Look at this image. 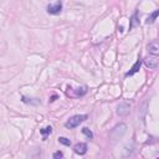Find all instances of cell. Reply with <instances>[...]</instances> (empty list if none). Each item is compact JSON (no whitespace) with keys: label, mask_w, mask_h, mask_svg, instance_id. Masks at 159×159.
Listing matches in <instances>:
<instances>
[{"label":"cell","mask_w":159,"mask_h":159,"mask_svg":"<svg viewBox=\"0 0 159 159\" xmlns=\"http://www.w3.org/2000/svg\"><path fill=\"white\" fill-rule=\"evenodd\" d=\"M73 152L78 155H84L87 153V144L86 143H77L73 147Z\"/></svg>","instance_id":"52a82bcc"},{"label":"cell","mask_w":159,"mask_h":159,"mask_svg":"<svg viewBox=\"0 0 159 159\" xmlns=\"http://www.w3.org/2000/svg\"><path fill=\"white\" fill-rule=\"evenodd\" d=\"M137 16H138V14H137V12L132 16V22H130V25H129V29H132V27H134V26H137V25L139 24V21L137 20Z\"/></svg>","instance_id":"4fadbf2b"},{"label":"cell","mask_w":159,"mask_h":159,"mask_svg":"<svg viewBox=\"0 0 159 159\" xmlns=\"http://www.w3.org/2000/svg\"><path fill=\"white\" fill-rule=\"evenodd\" d=\"M158 15H159V10H155L150 16H148V19H147V24H153V22L155 21V19L158 17Z\"/></svg>","instance_id":"8fae6325"},{"label":"cell","mask_w":159,"mask_h":159,"mask_svg":"<svg viewBox=\"0 0 159 159\" xmlns=\"http://www.w3.org/2000/svg\"><path fill=\"white\" fill-rule=\"evenodd\" d=\"M125 132H127V124H125V123H119V124H117V125L113 127V129H112L111 133H109V138H111L113 142H116V140H118L119 138H122V135H123Z\"/></svg>","instance_id":"7a4b0ae2"},{"label":"cell","mask_w":159,"mask_h":159,"mask_svg":"<svg viewBox=\"0 0 159 159\" xmlns=\"http://www.w3.org/2000/svg\"><path fill=\"white\" fill-rule=\"evenodd\" d=\"M87 92V87L86 86H82V87H78L77 89H75V93L72 96H76V97H81V96H84Z\"/></svg>","instance_id":"9c48e42d"},{"label":"cell","mask_w":159,"mask_h":159,"mask_svg":"<svg viewBox=\"0 0 159 159\" xmlns=\"http://www.w3.org/2000/svg\"><path fill=\"white\" fill-rule=\"evenodd\" d=\"M140 66H142V60L138 57V60L135 61V63H134V65L130 67V70L125 73V77H128V76H133L134 73H137V72L140 70Z\"/></svg>","instance_id":"ba28073f"},{"label":"cell","mask_w":159,"mask_h":159,"mask_svg":"<svg viewBox=\"0 0 159 159\" xmlns=\"http://www.w3.org/2000/svg\"><path fill=\"white\" fill-rule=\"evenodd\" d=\"M143 61H144V65L150 70H155L158 67V57L157 56H152L150 55V56L145 57Z\"/></svg>","instance_id":"5b68a950"},{"label":"cell","mask_w":159,"mask_h":159,"mask_svg":"<svg viewBox=\"0 0 159 159\" xmlns=\"http://www.w3.org/2000/svg\"><path fill=\"white\" fill-rule=\"evenodd\" d=\"M58 142H60L61 144L66 145V147H70V145H71V140H70L68 138H66V137H60V138H58Z\"/></svg>","instance_id":"7c38bea8"},{"label":"cell","mask_w":159,"mask_h":159,"mask_svg":"<svg viewBox=\"0 0 159 159\" xmlns=\"http://www.w3.org/2000/svg\"><path fill=\"white\" fill-rule=\"evenodd\" d=\"M130 112V103L128 102H120L117 107V114L119 117H125Z\"/></svg>","instance_id":"277c9868"},{"label":"cell","mask_w":159,"mask_h":159,"mask_svg":"<svg viewBox=\"0 0 159 159\" xmlns=\"http://www.w3.org/2000/svg\"><path fill=\"white\" fill-rule=\"evenodd\" d=\"M157 159H158V158H157Z\"/></svg>","instance_id":"e0dca14e"},{"label":"cell","mask_w":159,"mask_h":159,"mask_svg":"<svg viewBox=\"0 0 159 159\" xmlns=\"http://www.w3.org/2000/svg\"><path fill=\"white\" fill-rule=\"evenodd\" d=\"M46 11L50 15H58L62 11V2L61 1H56L53 4H48L46 6Z\"/></svg>","instance_id":"3957f363"},{"label":"cell","mask_w":159,"mask_h":159,"mask_svg":"<svg viewBox=\"0 0 159 159\" xmlns=\"http://www.w3.org/2000/svg\"><path fill=\"white\" fill-rule=\"evenodd\" d=\"M53 159H63V153L61 150H57L53 153Z\"/></svg>","instance_id":"2e32d148"},{"label":"cell","mask_w":159,"mask_h":159,"mask_svg":"<svg viewBox=\"0 0 159 159\" xmlns=\"http://www.w3.org/2000/svg\"><path fill=\"white\" fill-rule=\"evenodd\" d=\"M82 133H83L88 139H92V138H93V133H92L88 128H86V127H84V128H82Z\"/></svg>","instance_id":"5bb4252c"},{"label":"cell","mask_w":159,"mask_h":159,"mask_svg":"<svg viewBox=\"0 0 159 159\" xmlns=\"http://www.w3.org/2000/svg\"><path fill=\"white\" fill-rule=\"evenodd\" d=\"M87 118H88L87 114H76V116H72L71 118H68V119L66 120L65 127H66L67 129H73V128L78 127L82 122H84Z\"/></svg>","instance_id":"6da1fadb"},{"label":"cell","mask_w":159,"mask_h":159,"mask_svg":"<svg viewBox=\"0 0 159 159\" xmlns=\"http://www.w3.org/2000/svg\"><path fill=\"white\" fill-rule=\"evenodd\" d=\"M51 132H52V127H51V125H47V127H45V128L40 129V133L42 134V137H43V140H46L47 135H48V134H51Z\"/></svg>","instance_id":"30bf717a"},{"label":"cell","mask_w":159,"mask_h":159,"mask_svg":"<svg viewBox=\"0 0 159 159\" xmlns=\"http://www.w3.org/2000/svg\"><path fill=\"white\" fill-rule=\"evenodd\" d=\"M22 102H24V103H30V104H39V103H40V102H39L37 99H36V101H32L31 98L29 99V98H26L25 96L22 97Z\"/></svg>","instance_id":"9a60e30c"},{"label":"cell","mask_w":159,"mask_h":159,"mask_svg":"<svg viewBox=\"0 0 159 159\" xmlns=\"http://www.w3.org/2000/svg\"><path fill=\"white\" fill-rule=\"evenodd\" d=\"M147 48H148V52L152 55V56H157L159 53V43L157 40H153L150 41L148 45H147Z\"/></svg>","instance_id":"8992f818"}]
</instances>
